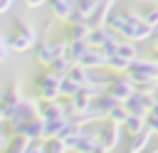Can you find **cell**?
Segmentation results:
<instances>
[{
	"instance_id": "cell-24",
	"label": "cell",
	"mask_w": 158,
	"mask_h": 153,
	"mask_svg": "<svg viewBox=\"0 0 158 153\" xmlns=\"http://www.w3.org/2000/svg\"><path fill=\"white\" fill-rule=\"evenodd\" d=\"M27 146H30V138H27V136H12L5 153H25Z\"/></svg>"
},
{
	"instance_id": "cell-26",
	"label": "cell",
	"mask_w": 158,
	"mask_h": 153,
	"mask_svg": "<svg viewBox=\"0 0 158 153\" xmlns=\"http://www.w3.org/2000/svg\"><path fill=\"white\" fill-rule=\"evenodd\" d=\"M128 116H131V111L126 109V104H118V106H116L106 118H111V121H116V123H121V126H123V123L128 121Z\"/></svg>"
},
{
	"instance_id": "cell-25",
	"label": "cell",
	"mask_w": 158,
	"mask_h": 153,
	"mask_svg": "<svg viewBox=\"0 0 158 153\" xmlns=\"http://www.w3.org/2000/svg\"><path fill=\"white\" fill-rule=\"evenodd\" d=\"M74 67V62L69 59V57H57L52 64H49V69L52 72H57V74H62V76H67V72Z\"/></svg>"
},
{
	"instance_id": "cell-10",
	"label": "cell",
	"mask_w": 158,
	"mask_h": 153,
	"mask_svg": "<svg viewBox=\"0 0 158 153\" xmlns=\"http://www.w3.org/2000/svg\"><path fill=\"white\" fill-rule=\"evenodd\" d=\"M49 7H52V15L62 22H69L77 12V0H49Z\"/></svg>"
},
{
	"instance_id": "cell-23",
	"label": "cell",
	"mask_w": 158,
	"mask_h": 153,
	"mask_svg": "<svg viewBox=\"0 0 158 153\" xmlns=\"http://www.w3.org/2000/svg\"><path fill=\"white\" fill-rule=\"evenodd\" d=\"M67 151H69V143L62 138H47L44 141V153H67Z\"/></svg>"
},
{
	"instance_id": "cell-30",
	"label": "cell",
	"mask_w": 158,
	"mask_h": 153,
	"mask_svg": "<svg viewBox=\"0 0 158 153\" xmlns=\"http://www.w3.org/2000/svg\"><path fill=\"white\" fill-rule=\"evenodd\" d=\"M10 57V44H7V37L0 35V62H5Z\"/></svg>"
},
{
	"instance_id": "cell-1",
	"label": "cell",
	"mask_w": 158,
	"mask_h": 153,
	"mask_svg": "<svg viewBox=\"0 0 158 153\" xmlns=\"http://www.w3.org/2000/svg\"><path fill=\"white\" fill-rule=\"evenodd\" d=\"M10 52H27L37 44V30L27 22V20H15L12 22V35L7 37Z\"/></svg>"
},
{
	"instance_id": "cell-31",
	"label": "cell",
	"mask_w": 158,
	"mask_h": 153,
	"mask_svg": "<svg viewBox=\"0 0 158 153\" xmlns=\"http://www.w3.org/2000/svg\"><path fill=\"white\" fill-rule=\"evenodd\" d=\"M25 153H44V141H30Z\"/></svg>"
},
{
	"instance_id": "cell-7",
	"label": "cell",
	"mask_w": 158,
	"mask_h": 153,
	"mask_svg": "<svg viewBox=\"0 0 158 153\" xmlns=\"http://www.w3.org/2000/svg\"><path fill=\"white\" fill-rule=\"evenodd\" d=\"M121 131H123L121 123L106 118V121L99 126V146H101L104 151H111V153H114V151L121 146Z\"/></svg>"
},
{
	"instance_id": "cell-37",
	"label": "cell",
	"mask_w": 158,
	"mask_h": 153,
	"mask_svg": "<svg viewBox=\"0 0 158 153\" xmlns=\"http://www.w3.org/2000/svg\"><path fill=\"white\" fill-rule=\"evenodd\" d=\"M153 49H156V54H158V35H153Z\"/></svg>"
},
{
	"instance_id": "cell-18",
	"label": "cell",
	"mask_w": 158,
	"mask_h": 153,
	"mask_svg": "<svg viewBox=\"0 0 158 153\" xmlns=\"http://www.w3.org/2000/svg\"><path fill=\"white\" fill-rule=\"evenodd\" d=\"M67 79H72V81H74V84H79V86H89V84H91L89 69H84L81 64H74V67L67 72Z\"/></svg>"
},
{
	"instance_id": "cell-36",
	"label": "cell",
	"mask_w": 158,
	"mask_h": 153,
	"mask_svg": "<svg viewBox=\"0 0 158 153\" xmlns=\"http://www.w3.org/2000/svg\"><path fill=\"white\" fill-rule=\"evenodd\" d=\"M148 116H156V118H158V94H156V104H153V109H151Z\"/></svg>"
},
{
	"instance_id": "cell-2",
	"label": "cell",
	"mask_w": 158,
	"mask_h": 153,
	"mask_svg": "<svg viewBox=\"0 0 158 153\" xmlns=\"http://www.w3.org/2000/svg\"><path fill=\"white\" fill-rule=\"evenodd\" d=\"M62 74L52 72L49 67H44L37 79H35V86H37V94H40V101H59L62 99Z\"/></svg>"
},
{
	"instance_id": "cell-32",
	"label": "cell",
	"mask_w": 158,
	"mask_h": 153,
	"mask_svg": "<svg viewBox=\"0 0 158 153\" xmlns=\"http://www.w3.org/2000/svg\"><path fill=\"white\" fill-rule=\"evenodd\" d=\"M22 2H25V7H30V10L42 7V5H49V0H22Z\"/></svg>"
},
{
	"instance_id": "cell-13",
	"label": "cell",
	"mask_w": 158,
	"mask_h": 153,
	"mask_svg": "<svg viewBox=\"0 0 158 153\" xmlns=\"http://www.w3.org/2000/svg\"><path fill=\"white\" fill-rule=\"evenodd\" d=\"M40 116H42L44 121L67 118V116H64V109H62V101H40Z\"/></svg>"
},
{
	"instance_id": "cell-40",
	"label": "cell",
	"mask_w": 158,
	"mask_h": 153,
	"mask_svg": "<svg viewBox=\"0 0 158 153\" xmlns=\"http://www.w3.org/2000/svg\"><path fill=\"white\" fill-rule=\"evenodd\" d=\"M0 96H2V91H0Z\"/></svg>"
},
{
	"instance_id": "cell-19",
	"label": "cell",
	"mask_w": 158,
	"mask_h": 153,
	"mask_svg": "<svg viewBox=\"0 0 158 153\" xmlns=\"http://www.w3.org/2000/svg\"><path fill=\"white\" fill-rule=\"evenodd\" d=\"M118 104H121V101H116V99H114L111 94H106V91H104L101 96H96V99H94V106H96V109H99L104 116H109V114H111V111H114Z\"/></svg>"
},
{
	"instance_id": "cell-34",
	"label": "cell",
	"mask_w": 158,
	"mask_h": 153,
	"mask_svg": "<svg viewBox=\"0 0 158 153\" xmlns=\"http://www.w3.org/2000/svg\"><path fill=\"white\" fill-rule=\"evenodd\" d=\"M146 121H148V128H151L153 133H158V118H156V116H146Z\"/></svg>"
},
{
	"instance_id": "cell-5",
	"label": "cell",
	"mask_w": 158,
	"mask_h": 153,
	"mask_svg": "<svg viewBox=\"0 0 158 153\" xmlns=\"http://www.w3.org/2000/svg\"><path fill=\"white\" fill-rule=\"evenodd\" d=\"M136 91H138V89H136V81H133L128 74H116V76H111L109 84H106V94H111V96H114L116 101H121V104H126Z\"/></svg>"
},
{
	"instance_id": "cell-14",
	"label": "cell",
	"mask_w": 158,
	"mask_h": 153,
	"mask_svg": "<svg viewBox=\"0 0 158 153\" xmlns=\"http://www.w3.org/2000/svg\"><path fill=\"white\" fill-rule=\"evenodd\" d=\"M44 126H47V121L42 116H37V118H32V121L25 123L22 136H27L30 141H44Z\"/></svg>"
},
{
	"instance_id": "cell-17",
	"label": "cell",
	"mask_w": 158,
	"mask_h": 153,
	"mask_svg": "<svg viewBox=\"0 0 158 153\" xmlns=\"http://www.w3.org/2000/svg\"><path fill=\"white\" fill-rule=\"evenodd\" d=\"M146 128H148L146 116H136V114H131V116H128V121L123 123V131H126L128 136H138V133H143Z\"/></svg>"
},
{
	"instance_id": "cell-29",
	"label": "cell",
	"mask_w": 158,
	"mask_h": 153,
	"mask_svg": "<svg viewBox=\"0 0 158 153\" xmlns=\"http://www.w3.org/2000/svg\"><path fill=\"white\" fill-rule=\"evenodd\" d=\"M143 20H146V22H148L153 30L158 27V2H153V5H151L146 12H143Z\"/></svg>"
},
{
	"instance_id": "cell-6",
	"label": "cell",
	"mask_w": 158,
	"mask_h": 153,
	"mask_svg": "<svg viewBox=\"0 0 158 153\" xmlns=\"http://www.w3.org/2000/svg\"><path fill=\"white\" fill-rule=\"evenodd\" d=\"M22 101H25V96H22V86H20L17 79H12L10 86H7V89L2 91V96H0V114H2V118L10 121L12 114L17 111V106H20Z\"/></svg>"
},
{
	"instance_id": "cell-38",
	"label": "cell",
	"mask_w": 158,
	"mask_h": 153,
	"mask_svg": "<svg viewBox=\"0 0 158 153\" xmlns=\"http://www.w3.org/2000/svg\"><path fill=\"white\" fill-rule=\"evenodd\" d=\"M96 153H111V151H104V148H99V151H96Z\"/></svg>"
},
{
	"instance_id": "cell-35",
	"label": "cell",
	"mask_w": 158,
	"mask_h": 153,
	"mask_svg": "<svg viewBox=\"0 0 158 153\" xmlns=\"http://www.w3.org/2000/svg\"><path fill=\"white\" fill-rule=\"evenodd\" d=\"M10 7H12V0H0V15H5Z\"/></svg>"
},
{
	"instance_id": "cell-21",
	"label": "cell",
	"mask_w": 158,
	"mask_h": 153,
	"mask_svg": "<svg viewBox=\"0 0 158 153\" xmlns=\"http://www.w3.org/2000/svg\"><path fill=\"white\" fill-rule=\"evenodd\" d=\"M106 67H109L111 72H116V74H128L131 62H128V59H123V57H118V54H114V57H109V59H106Z\"/></svg>"
},
{
	"instance_id": "cell-8",
	"label": "cell",
	"mask_w": 158,
	"mask_h": 153,
	"mask_svg": "<svg viewBox=\"0 0 158 153\" xmlns=\"http://www.w3.org/2000/svg\"><path fill=\"white\" fill-rule=\"evenodd\" d=\"M69 143V151H74V153H96L101 146H99V131H86L84 126H81V131L74 136V138H69L67 141Z\"/></svg>"
},
{
	"instance_id": "cell-33",
	"label": "cell",
	"mask_w": 158,
	"mask_h": 153,
	"mask_svg": "<svg viewBox=\"0 0 158 153\" xmlns=\"http://www.w3.org/2000/svg\"><path fill=\"white\" fill-rule=\"evenodd\" d=\"M10 138H12L10 133H2V131H0V153H5V151H7V146H10Z\"/></svg>"
},
{
	"instance_id": "cell-20",
	"label": "cell",
	"mask_w": 158,
	"mask_h": 153,
	"mask_svg": "<svg viewBox=\"0 0 158 153\" xmlns=\"http://www.w3.org/2000/svg\"><path fill=\"white\" fill-rule=\"evenodd\" d=\"M91 44L86 42V39H79V42H69V52H67V57L74 62V64H79V59L86 54V49H89Z\"/></svg>"
},
{
	"instance_id": "cell-16",
	"label": "cell",
	"mask_w": 158,
	"mask_h": 153,
	"mask_svg": "<svg viewBox=\"0 0 158 153\" xmlns=\"http://www.w3.org/2000/svg\"><path fill=\"white\" fill-rule=\"evenodd\" d=\"M67 39L69 42H79V39H89V32H91V25L89 20L86 22H67Z\"/></svg>"
},
{
	"instance_id": "cell-22",
	"label": "cell",
	"mask_w": 158,
	"mask_h": 153,
	"mask_svg": "<svg viewBox=\"0 0 158 153\" xmlns=\"http://www.w3.org/2000/svg\"><path fill=\"white\" fill-rule=\"evenodd\" d=\"M118 57H123V59H128V62H136L138 59V49H136V44L133 42H128V39H121V44H118V52H116Z\"/></svg>"
},
{
	"instance_id": "cell-28",
	"label": "cell",
	"mask_w": 158,
	"mask_h": 153,
	"mask_svg": "<svg viewBox=\"0 0 158 153\" xmlns=\"http://www.w3.org/2000/svg\"><path fill=\"white\" fill-rule=\"evenodd\" d=\"M99 2L101 0H77V12H81V15H91L96 7H99Z\"/></svg>"
},
{
	"instance_id": "cell-11",
	"label": "cell",
	"mask_w": 158,
	"mask_h": 153,
	"mask_svg": "<svg viewBox=\"0 0 158 153\" xmlns=\"http://www.w3.org/2000/svg\"><path fill=\"white\" fill-rule=\"evenodd\" d=\"M35 54H37V62L42 64V67H49L54 59H57V52H54V42H49V39H40L37 44H35Z\"/></svg>"
},
{
	"instance_id": "cell-27",
	"label": "cell",
	"mask_w": 158,
	"mask_h": 153,
	"mask_svg": "<svg viewBox=\"0 0 158 153\" xmlns=\"http://www.w3.org/2000/svg\"><path fill=\"white\" fill-rule=\"evenodd\" d=\"M79 91H81V86H79V84H74V81H72V79H67V76L62 79V96H64V99H72V96H77Z\"/></svg>"
},
{
	"instance_id": "cell-41",
	"label": "cell",
	"mask_w": 158,
	"mask_h": 153,
	"mask_svg": "<svg viewBox=\"0 0 158 153\" xmlns=\"http://www.w3.org/2000/svg\"><path fill=\"white\" fill-rule=\"evenodd\" d=\"M156 84H158V81H156Z\"/></svg>"
},
{
	"instance_id": "cell-3",
	"label": "cell",
	"mask_w": 158,
	"mask_h": 153,
	"mask_svg": "<svg viewBox=\"0 0 158 153\" xmlns=\"http://www.w3.org/2000/svg\"><path fill=\"white\" fill-rule=\"evenodd\" d=\"M123 39H128V42H141V39H148V37H153V27L143 20V15H138V12H133V10H128V17H126V25L121 27V32H118Z\"/></svg>"
},
{
	"instance_id": "cell-15",
	"label": "cell",
	"mask_w": 158,
	"mask_h": 153,
	"mask_svg": "<svg viewBox=\"0 0 158 153\" xmlns=\"http://www.w3.org/2000/svg\"><path fill=\"white\" fill-rule=\"evenodd\" d=\"M151 138H153V131H151V128H146V131L138 133V136H131V141H128V146H126L123 153H143V151L151 146Z\"/></svg>"
},
{
	"instance_id": "cell-39",
	"label": "cell",
	"mask_w": 158,
	"mask_h": 153,
	"mask_svg": "<svg viewBox=\"0 0 158 153\" xmlns=\"http://www.w3.org/2000/svg\"><path fill=\"white\" fill-rule=\"evenodd\" d=\"M2 121H5V118H2V114H0V123H2Z\"/></svg>"
},
{
	"instance_id": "cell-4",
	"label": "cell",
	"mask_w": 158,
	"mask_h": 153,
	"mask_svg": "<svg viewBox=\"0 0 158 153\" xmlns=\"http://www.w3.org/2000/svg\"><path fill=\"white\" fill-rule=\"evenodd\" d=\"M128 76L136 81V89L146 86V84H156L158 81V62L156 59H136V62H131Z\"/></svg>"
},
{
	"instance_id": "cell-9",
	"label": "cell",
	"mask_w": 158,
	"mask_h": 153,
	"mask_svg": "<svg viewBox=\"0 0 158 153\" xmlns=\"http://www.w3.org/2000/svg\"><path fill=\"white\" fill-rule=\"evenodd\" d=\"M156 104V94H146V91H136L128 101H126V109L136 116H148L151 109Z\"/></svg>"
},
{
	"instance_id": "cell-12",
	"label": "cell",
	"mask_w": 158,
	"mask_h": 153,
	"mask_svg": "<svg viewBox=\"0 0 158 153\" xmlns=\"http://www.w3.org/2000/svg\"><path fill=\"white\" fill-rule=\"evenodd\" d=\"M106 54L99 49V47H89L86 49V54L79 59V64L84 67V69H99V67H106Z\"/></svg>"
}]
</instances>
